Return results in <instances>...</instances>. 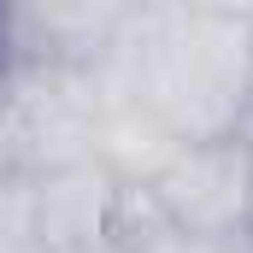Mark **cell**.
<instances>
[{"instance_id": "6da1fadb", "label": "cell", "mask_w": 253, "mask_h": 253, "mask_svg": "<svg viewBox=\"0 0 253 253\" xmlns=\"http://www.w3.org/2000/svg\"><path fill=\"white\" fill-rule=\"evenodd\" d=\"M100 77L177 147L253 129V6H129Z\"/></svg>"}, {"instance_id": "7a4b0ae2", "label": "cell", "mask_w": 253, "mask_h": 253, "mask_svg": "<svg viewBox=\"0 0 253 253\" xmlns=\"http://www.w3.org/2000/svg\"><path fill=\"white\" fill-rule=\"evenodd\" d=\"M141 194L165 212L171 230L194 242H230L253 236V135L189 141L171 147V159L141 183Z\"/></svg>"}, {"instance_id": "3957f363", "label": "cell", "mask_w": 253, "mask_h": 253, "mask_svg": "<svg viewBox=\"0 0 253 253\" xmlns=\"http://www.w3.org/2000/svg\"><path fill=\"white\" fill-rule=\"evenodd\" d=\"M129 6H0V65L100 71Z\"/></svg>"}, {"instance_id": "277c9868", "label": "cell", "mask_w": 253, "mask_h": 253, "mask_svg": "<svg viewBox=\"0 0 253 253\" xmlns=\"http://www.w3.org/2000/svg\"><path fill=\"white\" fill-rule=\"evenodd\" d=\"M24 189H30V218H36L42 248L71 253V248H100L112 236L129 183H118L100 159H83V165H53V171L24 177Z\"/></svg>"}, {"instance_id": "5b68a950", "label": "cell", "mask_w": 253, "mask_h": 253, "mask_svg": "<svg viewBox=\"0 0 253 253\" xmlns=\"http://www.w3.org/2000/svg\"><path fill=\"white\" fill-rule=\"evenodd\" d=\"M0 253H47L36 236V218H30V189L24 177L0 189Z\"/></svg>"}, {"instance_id": "8992f818", "label": "cell", "mask_w": 253, "mask_h": 253, "mask_svg": "<svg viewBox=\"0 0 253 253\" xmlns=\"http://www.w3.org/2000/svg\"><path fill=\"white\" fill-rule=\"evenodd\" d=\"M30 177L24 171V147H18V124H12V106H6V88H0V189Z\"/></svg>"}, {"instance_id": "52a82bcc", "label": "cell", "mask_w": 253, "mask_h": 253, "mask_svg": "<svg viewBox=\"0 0 253 253\" xmlns=\"http://www.w3.org/2000/svg\"><path fill=\"white\" fill-rule=\"evenodd\" d=\"M71 253H112V248H106V242H100V248H71Z\"/></svg>"}]
</instances>
